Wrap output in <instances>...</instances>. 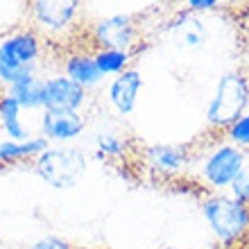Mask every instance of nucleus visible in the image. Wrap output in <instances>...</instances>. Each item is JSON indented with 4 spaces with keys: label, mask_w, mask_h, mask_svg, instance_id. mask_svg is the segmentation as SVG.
<instances>
[{
    "label": "nucleus",
    "mask_w": 249,
    "mask_h": 249,
    "mask_svg": "<svg viewBox=\"0 0 249 249\" xmlns=\"http://www.w3.org/2000/svg\"><path fill=\"white\" fill-rule=\"evenodd\" d=\"M143 89V75L138 68H127L124 72H120L118 77H113L107 86V100L116 113L120 116H129L136 109L138 93Z\"/></svg>",
    "instance_id": "12"
},
{
    "label": "nucleus",
    "mask_w": 249,
    "mask_h": 249,
    "mask_svg": "<svg viewBox=\"0 0 249 249\" xmlns=\"http://www.w3.org/2000/svg\"><path fill=\"white\" fill-rule=\"evenodd\" d=\"M95 154L105 161H123L129 157V143L116 131H100L95 136Z\"/></svg>",
    "instance_id": "18"
},
{
    "label": "nucleus",
    "mask_w": 249,
    "mask_h": 249,
    "mask_svg": "<svg viewBox=\"0 0 249 249\" xmlns=\"http://www.w3.org/2000/svg\"><path fill=\"white\" fill-rule=\"evenodd\" d=\"M20 105L9 95V93H0V129L7 134V141H27L30 131L20 123Z\"/></svg>",
    "instance_id": "15"
},
{
    "label": "nucleus",
    "mask_w": 249,
    "mask_h": 249,
    "mask_svg": "<svg viewBox=\"0 0 249 249\" xmlns=\"http://www.w3.org/2000/svg\"><path fill=\"white\" fill-rule=\"evenodd\" d=\"M43 84L46 79L39 75H27L9 86V95L20 105V109H43Z\"/></svg>",
    "instance_id": "16"
},
{
    "label": "nucleus",
    "mask_w": 249,
    "mask_h": 249,
    "mask_svg": "<svg viewBox=\"0 0 249 249\" xmlns=\"http://www.w3.org/2000/svg\"><path fill=\"white\" fill-rule=\"evenodd\" d=\"M0 131H2V129H0Z\"/></svg>",
    "instance_id": "25"
},
{
    "label": "nucleus",
    "mask_w": 249,
    "mask_h": 249,
    "mask_svg": "<svg viewBox=\"0 0 249 249\" xmlns=\"http://www.w3.org/2000/svg\"><path fill=\"white\" fill-rule=\"evenodd\" d=\"M165 32L184 50H202L209 41V27L204 25V20L197 14L188 9L175 14V18L165 23Z\"/></svg>",
    "instance_id": "11"
},
{
    "label": "nucleus",
    "mask_w": 249,
    "mask_h": 249,
    "mask_svg": "<svg viewBox=\"0 0 249 249\" xmlns=\"http://www.w3.org/2000/svg\"><path fill=\"white\" fill-rule=\"evenodd\" d=\"M229 190H231V197H236L238 202H243L249 206V159L245 161L243 170L233 179V184L229 186Z\"/></svg>",
    "instance_id": "20"
},
{
    "label": "nucleus",
    "mask_w": 249,
    "mask_h": 249,
    "mask_svg": "<svg viewBox=\"0 0 249 249\" xmlns=\"http://www.w3.org/2000/svg\"><path fill=\"white\" fill-rule=\"evenodd\" d=\"M202 215L222 245L240 243L249 233V206L224 193H211L202 199Z\"/></svg>",
    "instance_id": "3"
},
{
    "label": "nucleus",
    "mask_w": 249,
    "mask_h": 249,
    "mask_svg": "<svg viewBox=\"0 0 249 249\" xmlns=\"http://www.w3.org/2000/svg\"><path fill=\"white\" fill-rule=\"evenodd\" d=\"M89 91L61 75H50L43 84V111H77L86 107Z\"/></svg>",
    "instance_id": "8"
},
{
    "label": "nucleus",
    "mask_w": 249,
    "mask_h": 249,
    "mask_svg": "<svg viewBox=\"0 0 249 249\" xmlns=\"http://www.w3.org/2000/svg\"><path fill=\"white\" fill-rule=\"evenodd\" d=\"M36 32L64 34L77 23L79 2L75 0H36L30 7Z\"/></svg>",
    "instance_id": "7"
},
{
    "label": "nucleus",
    "mask_w": 249,
    "mask_h": 249,
    "mask_svg": "<svg viewBox=\"0 0 249 249\" xmlns=\"http://www.w3.org/2000/svg\"><path fill=\"white\" fill-rule=\"evenodd\" d=\"M138 39V25L131 14H111L91 25V41L98 50H129Z\"/></svg>",
    "instance_id": "6"
},
{
    "label": "nucleus",
    "mask_w": 249,
    "mask_h": 249,
    "mask_svg": "<svg viewBox=\"0 0 249 249\" xmlns=\"http://www.w3.org/2000/svg\"><path fill=\"white\" fill-rule=\"evenodd\" d=\"M43 46V36L34 27L16 30L5 36L0 41V82L12 86L27 75H36Z\"/></svg>",
    "instance_id": "1"
},
{
    "label": "nucleus",
    "mask_w": 249,
    "mask_h": 249,
    "mask_svg": "<svg viewBox=\"0 0 249 249\" xmlns=\"http://www.w3.org/2000/svg\"><path fill=\"white\" fill-rule=\"evenodd\" d=\"M25 249H72V247H71V243H66L61 238L48 236V238H41V240H36V243H32V245H27Z\"/></svg>",
    "instance_id": "21"
},
{
    "label": "nucleus",
    "mask_w": 249,
    "mask_h": 249,
    "mask_svg": "<svg viewBox=\"0 0 249 249\" xmlns=\"http://www.w3.org/2000/svg\"><path fill=\"white\" fill-rule=\"evenodd\" d=\"M86 154L71 145H50L34 159V172L43 184L57 190L75 188L86 172Z\"/></svg>",
    "instance_id": "4"
},
{
    "label": "nucleus",
    "mask_w": 249,
    "mask_h": 249,
    "mask_svg": "<svg viewBox=\"0 0 249 249\" xmlns=\"http://www.w3.org/2000/svg\"><path fill=\"white\" fill-rule=\"evenodd\" d=\"M89 120L77 111H43L41 116V136L53 145H68L84 134Z\"/></svg>",
    "instance_id": "9"
},
{
    "label": "nucleus",
    "mask_w": 249,
    "mask_h": 249,
    "mask_svg": "<svg viewBox=\"0 0 249 249\" xmlns=\"http://www.w3.org/2000/svg\"><path fill=\"white\" fill-rule=\"evenodd\" d=\"M161 249H184V247H175V245H165V247H161Z\"/></svg>",
    "instance_id": "23"
},
{
    "label": "nucleus",
    "mask_w": 249,
    "mask_h": 249,
    "mask_svg": "<svg viewBox=\"0 0 249 249\" xmlns=\"http://www.w3.org/2000/svg\"><path fill=\"white\" fill-rule=\"evenodd\" d=\"M227 143L236 145V147H249V111L243 113L236 123L227 129Z\"/></svg>",
    "instance_id": "19"
},
{
    "label": "nucleus",
    "mask_w": 249,
    "mask_h": 249,
    "mask_svg": "<svg viewBox=\"0 0 249 249\" xmlns=\"http://www.w3.org/2000/svg\"><path fill=\"white\" fill-rule=\"evenodd\" d=\"M249 107V77L243 71H227L217 79L213 98L206 107V123L215 129H229Z\"/></svg>",
    "instance_id": "2"
},
{
    "label": "nucleus",
    "mask_w": 249,
    "mask_h": 249,
    "mask_svg": "<svg viewBox=\"0 0 249 249\" xmlns=\"http://www.w3.org/2000/svg\"><path fill=\"white\" fill-rule=\"evenodd\" d=\"M64 75L68 79H72L75 84H79L82 89H95L98 84H102V72L98 71L93 53L86 50H75L64 59Z\"/></svg>",
    "instance_id": "13"
},
{
    "label": "nucleus",
    "mask_w": 249,
    "mask_h": 249,
    "mask_svg": "<svg viewBox=\"0 0 249 249\" xmlns=\"http://www.w3.org/2000/svg\"><path fill=\"white\" fill-rule=\"evenodd\" d=\"M245 161H247V154L240 147L231 143H220L204 154L202 163H199V179L206 188L215 190V193L229 188L233 179L240 175Z\"/></svg>",
    "instance_id": "5"
},
{
    "label": "nucleus",
    "mask_w": 249,
    "mask_h": 249,
    "mask_svg": "<svg viewBox=\"0 0 249 249\" xmlns=\"http://www.w3.org/2000/svg\"><path fill=\"white\" fill-rule=\"evenodd\" d=\"M145 163L152 172L163 177H177L190 165V147L186 145H170V143H154L147 145L143 152Z\"/></svg>",
    "instance_id": "10"
},
{
    "label": "nucleus",
    "mask_w": 249,
    "mask_h": 249,
    "mask_svg": "<svg viewBox=\"0 0 249 249\" xmlns=\"http://www.w3.org/2000/svg\"><path fill=\"white\" fill-rule=\"evenodd\" d=\"M213 7H217L213 0H190V2H186V9L193 14H199V12H209V9H213Z\"/></svg>",
    "instance_id": "22"
},
{
    "label": "nucleus",
    "mask_w": 249,
    "mask_h": 249,
    "mask_svg": "<svg viewBox=\"0 0 249 249\" xmlns=\"http://www.w3.org/2000/svg\"><path fill=\"white\" fill-rule=\"evenodd\" d=\"M93 59H95L98 71L102 72V77H118L120 72L131 68L134 53L129 50H95Z\"/></svg>",
    "instance_id": "17"
},
{
    "label": "nucleus",
    "mask_w": 249,
    "mask_h": 249,
    "mask_svg": "<svg viewBox=\"0 0 249 249\" xmlns=\"http://www.w3.org/2000/svg\"><path fill=\"white\" fill-rule=\"evenodd\" d=\"M48 147H50V143L41 134L27 138V141H0V163L9 165V163H20V161H30V159L34 161Z\"/></svg>",
    "instance_id": "14"
},
{
    "label": "nucleus",
    "mask_w": 249,
    "mask_h": 249,
    "mask_svg": "<svg viewBox=\"0 0 249 249\" xmlns=\"http://www.w3.org/2000/svg\"><path fill=\"white\" fill-rule=\"evenodd\" d=\"M0 249H7V247H5V245H0Z\"/></svg>",
    "instance_id": "24"
}]
</instances>
